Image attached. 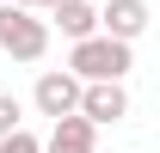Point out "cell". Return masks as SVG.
Wrapping results in <instances>:
<instances>
[{
    "label": "cell",
    "mask_w": 160,
    "mask_h": 153,
    "mask_svg": "<svg viewBox=\"0 0 160 153\" xmlns=\"http://www.w3.org/2000/svg\"><path fill=\"white\" fill-rule=\"evenodd\" d=\"M136 67V49L129 43H111V37H80L74 49H68V74L80 80V86H111V80H123Z\"/></svg>",
    "instance_id": "cell-1"
},
{
    "label": "cell",
    "mask_w": 160,
    "mask_h": 153,
    "mask_svg": "<svg viewBox=\"0 0 160 153\" xmlns=\"http://www.w3.org/2000/svg\"><path fill=\"white\" fill-rule=\"evenodd\" d=\"M0 49H6L12 61H43V49H49V25H43L37 12L12 6V0H0Z\"/></svg>",
    "instance_id": "cell-2"
},
{
    "label": "cell",
    "mask_w": 160,
    "mask_h": 153,
    "mask_svg": "<svg viewBox=\"0 0 160 153\" xmlns=\"http://www.w3.org/2000/svg\"><path fill=\"white\" fill-rule=\"evenodd\" d=\"M31 104H37L49 123H56V116H74L80 110V80L68 74V67H43L37 86H31Z\"/></svg>",
    "instance_id": "cell-3"
},
{
    "label": "cell",
    "mask_w": 160,
    "mask_h": 153,
    "mask_svg": "<svg viewBox=\"0 0 160 153\" xmlns=\"http://www.w3.org/2000/svg\"><path fill=\"white\" fill-rule=\"evenodd\" d=\"M99 37H111V43H129L136 49V37L148 31V0H105L99 6Z\"/></svg>",
    "instance_id": "cell-4"
},
{
    "label": "cell",
    "mask_w": 160,
    "mask_h": 153,
    "mask_svg": "<svg viewBox=\"0 0 160 153\" xmlns=\"http://www.w3.org/2000/svg\"><path fill=\"white\" fill-rule=\"evenodd\" d=\"M92 129H105V123H123L129 116V92H123V80H111V86H80V110Z\"/></svg>",
    "instance_id": "cell-5"
},
{
    "label": "cell",
    "mask_w": 160,
    "mask_h": 153,
    "mask_svg": "<svg viewBox=\"0 0 160 153\" xmlns=\"http://www.w3.org/2000/svg\"><path fill=\"white\" fill-rule=\"evenodd\" d=\"M92 147H99V129L86 116H56L49 141H43V153H92Z\"/></svg>",
    "instance_id": "cell-6"
},
{
    "label": "cell",
    "mask_w": 160,
    "mask_h": 153,
    "mask_svg": "<svg viewBox=\"0 0 160 153\" xmlns=\"http://www.w3.org/2000/svg\"><path fill=\"white\" fill-rule=\"evenodd\" d=\"M49 12H56V25H62V37H68V43H80V37L99 31V6H92V0H56Z\"/></svg>",
    "instance_id": "cell-7"
},
{
    "label": "cell",
    "mask_w": 160,
    "mask_h": 153,
    "mask_svg": "<svg viewBox=\"0 0 160 153\" xmlns=\"http://www.w3.org/2000/svg\"><path fill=\"white\" fill-rule=\"evenodd\" d=\"M0 153H43V141L31 129H12V135H0Z\"/></svg>",
    "instance_id": "cell-8"
},
{
    "label": "cell",
    "mask_w": 160,
    "mask_h": 153,
    "mask_svg": "<svg viewBox=\"0 0 160 153\" xmlns=\"http://www.w3.org/2000/svg\"><path fill=\"white\" fill-rule=\"evenodd\" d=\"M19 116H25V104H19L12 92H0V135H12V129H25Z\"/></svg>",
    "instance_id": "cell-9"
},
{
    "label": "cell",
    "mask_w": 160,
    "mask_h": 153,
    "mask_svg": "<svg viewBox=\"0 0 160 153\" xmlns=\"http://www.w3.org/2000/svg\"><path fill=\"white\" fill-rule=\"evenodd\" d=\"M12 6H25V12H49L56 0H12Z\"/></svg>",
    "instance_id": "cell-10"
}]
</instances>
